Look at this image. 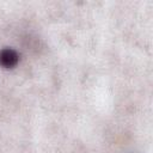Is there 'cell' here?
<instances>
[{
    "label": "cell",
    "instance_id": "6da1fadb",
    "mask_svg": "<svg viewBox=\"0 0 153 153\" xmlns=\"http://www.w3.org/2000/svg\"><path fill=\"white\" fill-rule=\"evenodd\" d=\"M19 61L18 53L12 48H4L0 50V66L4 68H13Z\"/></svg>",
    "mask_w": 153,
    "mask_h": 153
}]
</instances>
